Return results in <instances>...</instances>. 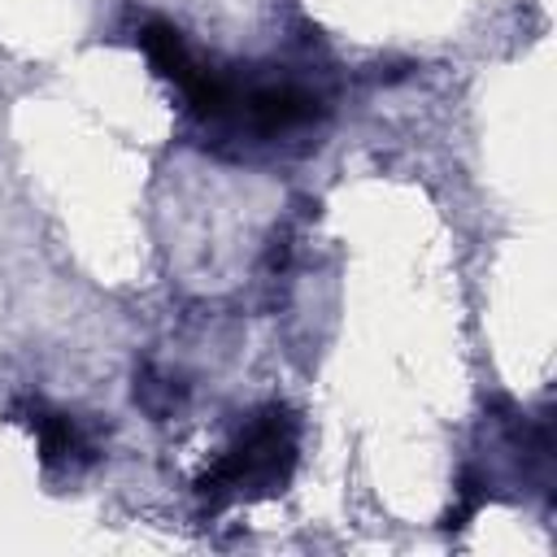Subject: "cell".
Segmentation results:
<instances>
[{
    "label": "cell",
    "mask_w": 557,
    "mask_h": 557,
    "mask_svg": "<svg viewBox=\"0 0 557 557\" xmlns=\"http://www.w3.org/2000/svg\"><path fill=\"white\" fill-rule=\"evenodd\" d=\"M30 431H35V440H39V461H44V470H61V474H78V470H87L100 453H96V440H91V431L74 418V413H65V409H52V405H44V400H35L30 405Z\"/></svg>",
    "instance_id": "7a4b0ae2"
},
{
    "label": "cell",
    "mask_w": 557,
    "mask_h": 557,
    "mask_svg": "<svg viewBox=\"0 0 557 557\" xmlns=\"http://www.w3.org/2000/svg\"><path fill=\"white\" fill-rule=\"evenodd\" d=\"M296 457H300L296 413L287 405H265L239 426V435L222 448V457L196 479V492L200 500H209V509L283 492V483L296 470Z\"/></svg>",
    "instance_id": "6da1fadb"
}]
</instances>
